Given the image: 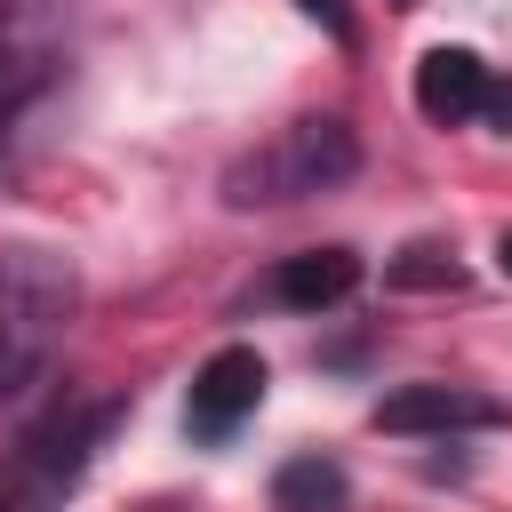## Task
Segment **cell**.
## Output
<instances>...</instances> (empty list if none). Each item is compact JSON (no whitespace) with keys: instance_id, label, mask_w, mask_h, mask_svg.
Instances as JSON below:
<instances>
[{"instance_id":"6da1fadb","label":"cell","mask_w":512,"mask_h":512,"mask_svg":"<svg viewBox=\"0 0 512 512\" xmlns=\"http://www.w3.org/2000/svg\"><path fill=\"white\" fill-rule=\"evenodd\" d=\"M72 304H80V280L56 248H32V240L0 248V400L24 392L56 360Z\"/></svg>"},{"instance_id":"7a4b0ae2","label":"cell","mask_w":512,"mask_h":512,"mask_svg":"<svg viewBox=\"0 0 512 512\" xmlns=\"http://www.w3.org/2000/svg\"><path fill=\"white\" fill-rule=\"evenodd\" d=\"M352 168H360V136H352V120H336V112H304V120H288L280 136H264L248 160L224 168V200H232V208H288V200L336 192Z\"/></svg>"},{"instance_id":"3957f363","label":"cell","mask_w":512,"mask_h":512,"mask_svg":"<svg viewBox=\"0 0 512 512\" xmlns=\"http://www.w3.org/2000/svg\"><path fill=\"white\" fill-rule=\"evenodd\" d=\"M112 400H96V408H72V416H56L40 440H24V456H16V488L0 496V512H56L72 488H80V472L96 464V448H104V432H112Z\"/></svg>"},{"instance_id":"277c9868","label":"cell","mask_w":512,"mask_h":512,"mask_svg":"<svg viewBox=\"0 0 512 512\" xmlns=\"http://www.w3.org/2000/svg\"><path fill=\"white\" fill-rule=\"evenodd\" d=\"M72 24H80V0H0V120L24 112L64 72Z\"/></svg>"},{"instance_id":"5b68a950","label":"cell","mask_w":512,"mask_h":512,"mask_svg":"<svg viewBox=\"0 0 512 512\" xmlns=\"http://www.w3.org/2000/svg\"><path fill=\"white\" fill-rule=\"evenodd\" d=\"M264 384H272V368H264L256 344L208 352L200 376H192V392H184V432H192V440H232V432L264 408Z\"/></svg>"},{"instance_id":"8992f818","label":"cell","mask_w":512,"mask_h":512,"mask_svg":"<svg viewBox=\"0 0 512 512\" xmlns=\"http://www.w3.org/2000/svg\"><path fill=\"white\" fill-rule=\"evenodd\" d=\"M512 424V408L504 400H488V392H472V384H400V392H384L376 400V432H504Z\"/></svg>"},{"instance_id":"52a82bcc","label":"cell","mask_w":512,"mask_h":512,"mask_svg":"<svg viewBox=\"0 0 512 512\" xmlns=\"http://www.w3.org/2000/svg\"><path fill=\"white\" fill-rule=\"evenodd\" d=\"M352 288H360V256H352V248H304V256H280L256 296L280 304V312H328V304H344Z\"/></svg>"},{"instance_id":"ba28073f","label":"cell","mask_w":512,"mask_h":512,"mask_svg":"<svg viewBox=\"0 0 512 512\" xmlns=\"http://www.w3.org/2000/svg\"><path fill=\"white\" fill-rule=\"evenodd\" d=\"M480 96H488V64L472 48H424L416 56V112L432 128H464L480 120Z\"/></svg>"},{"instance_id":"9c48e42d","label":"cell","mask_w":512,"mask_h":512,"mask_svg":"<svg viewBox=\"0 0 512 512\" xmlns=\"http://www.w3.org/2000/svg\"><path fill=\"white\" fill-rule=\"evenodd\" d=\"M344 496H352V480L336 456H288L272 472V512H344Z\"/></svg>"},{"instance_id":"30bf717a","label":"cell","mask_w":512,"mask_h":512,"mask_svg":"<svg viewBox=\"0 0 512 512\" xmlns=\"http://www.w3.org/2000/svg\"><path fill=\"white\" fill-rule=\"evenodd\" d=\"M384 280H392V288H464V264H456V248L416 240V248H400V256L384 264Z\"/></svg>"},{"instance_id":"8fae6325","label":"cell","mask_w":512,"mask_h":512,"mask_svg":"<svg viewBox=\"0 0 512 512\" xmlns=\"http://www.w3.org/2000/svg\"><path fill=\"white\" fill-rule=\"evenodd\" d=\"M296 8H304V16L336 40V48H352V16H344V0H296Z\"/></svg>"},{"instance_id":"7c38bea8","label":"cell","mask_w":512,"mask_h":512,"mask_svg":"<svg viewBox=\"0 0 512 512\" xmlns=\"http://www.w3.org/2000/svg\"><path fill=\"white\" fill-rule=\"evenodd\" d=\"M480 120H496V128L512 136V80H496V72H488V96H480Z\"/></svg>"},{"instance_id":"4fadbf2b","label":"cell","mask_w":512,"mask_h":512,"mask_svg":"<svg viewBox=\"0 0 512 512\" xmlns=\"http://www.w3.org/2000/svg\"><path fill=\"white\" fill-rule=\"evenodd\" d=\"M496 264H504V272H512V224H504V240H496Z\"/></svg>"},{"instance_id":"5bb4252c","label":"cell","mask_w":512,"mask_h":512,"mask_svg":"<svg viewBox=\"0 0 512 512\" xmlns=\"http://www.w3.org/2000/svg\"><path fill=\"white\" fill-rule=\"evenodd\" d=\"M144 512H168V504H144Z\"/></svg>"}]
</instances>
